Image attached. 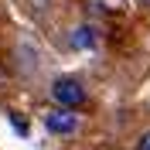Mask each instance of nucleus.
<instances>
[{
  "instance_id": "nucleus-1",
  "label": "nucleus",
  "mask_w": 150,
  "mask_h": 150,
  "mask_svg": "<svg viewBox=\"0 0 150 150\" xmlns=\"http://www.w3.org/2000/svg\"><path fill=\"white\" fill-rule=\"evenodd\" d=\"M51 99L58 103V109H79L85 103V85L72 75H62L51 82Z\"/></svg>"
},
{
  "instance_id": "nucleus-2",
  "label": "nucleus",
  "mask_w": 150,
  "mask_h": 150,
  "mask_svg": "<svg viewBox=\"0 0 150 150\" xmlns=\"http://www.w3.org/2000/svg\"><path fill=\"white\" fill-rule=\"evenodd\" d=\"M45 126H48V133H55V137H68V133H75L79 120H75L72 109H48L45 112Z\"/></svg>"
},
{
  "instance_id": "nucleus-3",
  "label": "nucleus",
  "mask_w": 150,
  "mask_h": 150,
  "mask_svg": "<svg viewBox=\"0 0 150 150\" xmlns=\"http://www.w3.org/2000/svg\"><path fill=\"white\" fill-rule=\"evenodd\" d=\"M72 45H75V48H92V45H96V28H89V24L75 28V34H72Z\"/></svg>"
},
{
  "instance_id": "nucleus-4",
  "label": "nucleus",
  "mask_w": 150,
  "mask_h": 150,
  "mask_svg": "<svg viewBox=\"0 0 150 150\" xmlns=\"http://www.w3.org/2000/svg\"><path fill=\"white\" fill-rule=\"evenodd\" d=\"M137 150H150V130H147V133H143L140 140H137Z\"/></svg>"
}]
</instances>
